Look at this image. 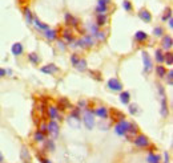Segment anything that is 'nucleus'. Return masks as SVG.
<instances>
[{"label":"nucleus","mask_w":173,"mask_h":163,"mask_svg":"<svg viewBox=\"0 0 173 163\" xmlns=\"http://www.w3.org/2000/svg\"><path fill=\"white\" fill-rule=\"evenodd\" d=\"M47 147H48V149H51V151H53V149H55L53 141H48V142H47Z\"/></svg>","instance_id":"43"},{"label":"nucleus","mask_w":173,"mask_h":163,"mask_svg":"<svg viewBox=\"0 0 173 163\" xmlns=\"http://www.w3.org/2000/svg\"><path fill=\"white\" fill-rule=\"evenodd\" d=\"M107 21H108V16L105 13H100V15H97V23H96V25L97 27H103V25H105L107 24Z\"/></svg>","instance_id":"18"},{"label":"nucleus","mask_w":173,"mask_h":163,"mask_svg":"<svg viewBox=\"0 0 173 163\" xmlns=\"http://www.w3.org/2000/svg\"><path fill=\"white\" fill-rule=\"evenodd\" d=\"M107 11H108V4H104V3H100V1H99V3H97V8H96V12H97V15L105 13Z\"/></svg>","instance_id":"23"},{"label":"nucleus","mask_w":173,"mask_h":163,"mask_svg":"<svg viewBox=\"0 0 173 163\" xmlns=\"http://www.w3.org/2000/svg\"><path fill=\"white\" fill-rule=\"evenodd\" d=\"M6 73H7L6 69H1V68H0V77H4V76H6Z\"/></svg>","instance_id":"48"},{"label":"nucleus","mask_w":173,"mask_h":163,"mask_svg":"<svg viewBox=\"0 0 173 163\" xmlns=\"http://www.w3.org/2000/svg\"><path fill=\"white\" fill-rule=\"evenodd\" d=\"M108 88H109L111 90H113V92H121V90H123V84H121L117 78H111V80L108 81Z\"/></svg>","instance_id":"5"},{"label":"nucleus","mask_w":173,"mask_h":163,"mask_svg":"<svg viewBox=\"0 0 173 163\" xmlns=\"http://www.w3.org/2000/svg\"><path fill=\"white\" fill-rule=\"evenodd\" d=\"M28 58H29V61H31V63H33V64H39V61H40V58H39V56L36 53H29L28 54Z\"/></svg>","instance_id":"34"},{"label":"nucleus","mask_w":173,"mask_h":163,"mask_svg":"<svg viewBox=\"0 0 173 163\" xmlns=\"http://www.w3.org/2000/svg\"><path fill=\"white\" fill-rule=\"evenodd\" d=\"M161 114L164 115H167L168 114V106H167V100H165V97H162V101H161Z\"/></svg>","instance_id":"33"},{"label":"nucleus","mask_w":173,"mask_h":163,"mask_svg":"<svg viewBox=\"0 0 173 163\" xmlns=\"http://www.w3.org/2000/svg\"><path fill=\"white\" fill-rule=\"evenodd\" d=\"M135 145L137 147H147L149 145V141H148V138L145 135H137L135 138Z\"/></svg>","instance_id":"7"},{"label":"nucleus","mask_w":173,"mask_h":163,"mask_svg":"<svg viewBox=\"0 0 173 163\" xmlns=\"http://www.w3.org/2000/svg\"><path fill=\"white\" fill-rule=\"evenodd\" d=\"M137 131H138V129H137V125H135V123H129V127H128V131H127V137L128 138H132V137H135L136 134H137Z\"/></svg>","instance_id":"16"},{"label":"nucleus","mask_w":173,"mask_h":163,"mask_svg":"<svg viewBox=\"0 0 173 163\" xmlns=\"http://www.w3.org/2000/svg\"><path fill=\"white\" fill-rule=\"evenodd\" d=\"M32 24H35V27L38 29H40V31H45V29H48L49 27L47 25V24H44V23H41L39 19H33V21H32Z\"/></svg>","instance_id":"20"},{"label":"nucleus","mask_w":173,"mask_h":163,"mask_svg":"<svg viewBox=\"0 0 173 163\" xmlns=\"http://www.w3.org/2000/svg\"><path fill=\"white\" fill-rule=\"evenodd\" d=\"M91 74H92L93 77L96 78V80H101V78L99 77V76H100V73H97V72H91Z\"/></svg>","instance_id":"44"},{"label":"nucleus","mask_w":173,"mask_h":163,"mask_svg":"<svg viewBox=\"0 0 173 163\" xmlns=\"http://www.w3.org/2000/svg\"><path fill=\"white\" fill-rule=\"evenodd\" d=\"M170 17H172V9H170V8H168L167 11H165V15L162 16V20H164V21H167V20H169Z\"/></svg>","instance_id":"39"},{"label":"nucleus","mask_w":173,"mask_h":163,"mask_svg":"<svg viewBox=\"0 0 173 163\" xmlns=\"http://www.w3.org/2000/svg\"><path fill=\"white\" fill-rule=\"evenodd\" d=\"M95 37L99 41H104L105 40V37H107V34H105V32H101V31H97V33L95 34Z\"/></svg>","instance_id":"35"},{"label":"nucleus","mask_w":173,"mask_h":163,"mask_svg":"<svg viewBox=\"0 0 173 163\" xmlns=\"http://www.w3.org/2000/svg\"><path fill=\"white\" fill-rule=\"evenodd\" d=\"M86 28H88V32H89L91 36H95V34L97 33V31H99V27L96 25V24H92V23L88 24V25H86Z\"/></svg>","instance_id":"27"},{"label":"nucleus","mask_w":173,"mask_h":163,"mask_svg":"<svg viewBox=\"0 0 173 163\" xmlns=\"http://www.w3.org/2000/svg\"><path fill=\"white\" fill-rule=\"evenodd\" d=\"M155 58L157 63H164V52L161 49H156L155 52Z\"/></svg>","instance_id":"25"},{"label":"nucleus","mask_w":173,"mask_h":163,"mask_svg":"<svg viewBox=\"0 0 173 163\" xmlns=\"http://www.w3.org/2000/svg\"><path fill=\"white\" fill-rule=\"evenodd\" d=\"M143 61H144V72L145 73H149L153 69V63L150 60V56L147 53V52H143Z\"/></svg>","instance_id":"4"},{"label":"nucleus","mask_w":173,"mask_h":163,"mask_svg":"<svg viewBox=\"0 0 173 163\" xmlns=\"http://www.w3.org/2000/svg\"><path fill=\"white\" fill-rule=\"evenodd\" d=\"M40 131L43 133V134H45V133H48V130H47V125H41V129Z\"/></svg>","instance_id":"45"},{"label":"nucleus","mask_w":173,"mask_h":163,"mask_svg":"<svg viewBox=\"0 0 173 163\" xmlns=\"http://www.w3.org/2000/svg\"><path fill=\"white\" fill-rule=\"evenodd\" d=\"M21 159H23L26 163H28L29 159H31V157H29V152H28V150H27V147H23V149H21Z\"/></svg>","instance_id":"31"},{"label":"nucleus","mask_w":173,"mask_h":163,"mask_svg":"<svg viewBox=\"0 0 173 163\" xmlns=\"http://www.w3.org/2000/svg\"><path fill=\"white\" fill-rule=\"evenodd\" d=\"M76 68H77V70H80V72H84L86 69V61L84 60V58H80L79 60V63L76 64Z\"/></svg>","instance_id":"29"},{"label":"nucleus","mask_w":173,"mask_h":163,"mask_svg":"<svg viewBox=\"0 0 173 163\" xmlns=\"http://www.w3.org/2000/svg\"><path fill=\"white\" fill-rule=\"evenodd\" d=\"M156 73H157V76L159 77H165L167 76V68L165 66H162V65H157L156 66Z\"/></svg>","instance_id":"22"},{"label":"nucleus","mask_w":173,"mask_h":163,"mask_svg":"<svg viewBox=\"0 0 173 163\" xmlns=\"http://www.w3.org/2000/svg\"><path fill=\"white\" fill-rule=\"evenodd\" d=\"M35 141H36V142H43L44 141V134L41 131H36L35 133Z\"/></svg>","instance_id":"36"},{"label":"nucleus","mask_w":173,"mask_h":163,"mask_svg":"<svg viewBox=\"0 0 173 163\" xmlns=\"http://www.w3.org/2000/svg\"><path fill=\"white\" fill-rule=\"evenodd\" d=\"M93 114L97 115V117H99V118H101V119H107L108 115H109V113H108L107 107L101 106V107H97V109H96L95 112H93Z\"/></svg>","instance_id":"8"},{"label":"nucleus","mask_w":173,"mask_h":163,"mask_svg":"<svg viewBox=\"0 0 173 163\" xmlns=\"http://www.w3.org/2000/svg\"><path fill=\"white\" fill-rule=\"evenodd\" d=\"M47 112H48V115L51 119H53V121L63 119V118L60 117V114H59V107H56V106H49V107L47 109Z\"/></svg>","instance_id":"6"},{"label":"nucleus","mask_w":173,"mask_h":163,"mask_svg":"<svg viewBox=\"0 0 173 163\" xmlns=\"http://www.w3.org/2000/svg\"><path fill=\"white\" fill-rule=\"evenodd\" d=\"M147 160H148V163H160V155H156V154H153V152H150V154L148 155Z\"/></svg>","instance_id":"26"},{"label":"nucleus","mask_w":173,"mask_h":163,"mask_svg":"<svg viewBox=\"0 0 173 163\" xmlns=\"http://www.w3.org/2000/svg\"><path fill=\"white\" fill-rule=\"evenodd\" d=\"M168 24H169V28H173V20H172V17H170L169 20H168Z\"/></svg>","instance_id":"49"},{"label":"nucleus","mask_w":173,"mask_h":163,"mask_svg":"<svg viewBox=\"0 0 173 163\" xmlns=\"http://www.w3.org/2000/svg\"><path fill=\"white\" fill-rule=\"evenodd\" d=\"M86 106V101H80V102H79V107H85Z\"/></svg>","instance_id":"47"},{"label":"nucleus","mask_w":173,"mask_h":163,"mask_svg":"<svg viewBox=\"0 0 173 163\" xmlns=\"http://www.w3.org/2000/svg\"><path fill=\"white\" fill-rule=\"evenodd\" d=\"M68 123L71 126H73L75 129H79V125H80V118L79 117H75V115H69L68 117Z\"/></svg>","instance_id":"17"},{"label":"nucleus","mask_w":173,"mask_h":163,"mask_svg":"<svg viewBox=\"0 0 173 163\" xmlns=\"http://www.w3.org/2000/svg\"><path fill=\"white\" fill-rule=\"evenodd\" d=\"M65 23H67V25H73V27H77L79 20L76 19L75 16H72L71 13H67V15H65Z\"/></svg>","instance_id":"15"},{"label":"nucleus","mask_w":173,"mask_h":163,"mask_svg":"<svg viewBox=\"0 0 173 163\" xmlns=\"http://www.w3.org/2000/svg\"><path fill=\"white\" fill-rule=\"evenodd\" d=\"M57 46L61 49V51H65V45H64L63 41H59V45H57Z\"/></svg>","instance_id":"46"},{"label":"nucleus","mask_w":173,"mask_h":163,"mask_svg":"<svg viewBox=\"0 0 173 163\" xmlns=\"http://www.w3.org/2000/svg\"><path fill=\"white\" fill-rule=\"evenodd\" d=\"M135 39H136L137 41H140V43H143V41H145V40L148 39V34L145 33L144 31H137V32L135 33Z\"/></svg>","instance_id":"19"},{"label":"nucleus","mask_w":173,"mask_h":163,"mask_svg":"<svg viewBox=\"0 0 173 163\" xmlns=\"http://www.w3.org/2000/svg\"><path fill=\"white\" fill-rule=\"evenodd\" d=\"M23 51H24V48H23V45H21L20 43H15L13 45H12V48H11V52H12L13 56H20V54L23 53Z\"/></svg>","instance_id":"13"},{"label":"nucleus","mask_w":173,"mask_h":163,"mask_svg":"<svg viewBox=\"0 0 173 163\" xmlns=\"http://www.w3.org/2000/svg\"><path fill=\"white\" fill-rule=\"evenodd\" d=\"M138 17H140L143 21H145V23H150V21H152V15H150L149 11H147V9H141V11L138 12Z\"/></svg>","instance_id":"10"},{"label":"nucleus","mask_w":173,"mask_h":163,"mask_svg":"<svg viewBox=\"0 0 173 163\" xmlns=\"http://www.w3.org/2000/svg\"><path fill=\"white\" fill-rule=\"evenodd\" d=\"M97 1H100V3H104V4H109L111 0H97Z\"/></svg>","instance_id":"50"},{"label":"nucleus","mask_w":173,"mask_h":163,"mask_svg":"<svg viewBox=\"0 0 173 163\" xmlns=\"http://www.w3.org/2000/svg\"><path fill=\"white\" fill-rule=\"evenodd\" d=\"M79 60H80V57H79V54H77V53H73L72 56H71V63H72L73 66H75L76 64L79 63Z\"/></svg>","instance_id":"38"},{"label":"nucleus","mask_w":173,"mask_h":163,"mask_svg":"<svg viewBox=\"0 0 173 163\" xmlns=\"http://www.w3.org/2000/svg\"><path fill=\"white\" fill-rule=\"evenodd\" d=\"M162 32H164V29H162L161 27H156V28L153 29V33H155L156 36H161Z\"/></svg>","instance_id":"42"},{"label":"nucleus","mask_w":173,"mask_h":163,"mask_svg":"<svg viewBox=\"0 0 173 163\" xmlns=\"http://www.w3.org/2000/svg\"><path fill=\"white\" fill-rule=\"evenodd\" d=\"M24 16H26V20L28 24H32V21H33V16H32V12L29 8H26L24 9Z\"/></svg>","instance_id":"28"},{"label":"nucleus","mask_w":173,"mask_h":163,"mask_svg":"<svg viewBox=\"0 0 173 163\" xmlns=\"http://www.w3.org/2000/svg\"><path fill=\"white\" fill-rule=\"evenodd\" d=\"M164 61L167 63V65H172L173 64V54L170 53V52H167V53H164Z\"/></svg>","instance_id":"32"},{"label":"nucleus","mask_w":173,"mask_h":163,"mask_svg":"<svg viewBox=\"0 0 173 163\" xmlns=\"http://www.w3.org/2000/svg\"><path fill=\"white\" fill-rule=\"evenodd\" d=\"M123 8H124L125 11H128V12L132 11V4H130V1H128V0H124V3H123Z\"/></svg>","instance_id":"37"},{"label":"nucleus","mask_w":173,"mask_h":163,"mask_svg":"<svg viewBox=\"0 0 173 163\" xmlns=\"http://www.w3.org/2000/svg\"><path fill=\"white\" fill-rule=\"evenodd\" d=\"M83 121L84 125L88 130H92L93 126H95V114H93L92 110H85L83 114Z\"/></svg>","instance_id":"1"},{"label":"nucleus","mask_w":173,"mask_h":163,"mask_svg":"<svg viewBox=\"0 0 173 163\" xmlns=\"http://www.w3.org/2000/svg\"><path fill=\"white\" fill-rule=\"evenodd\" d=\"M167 81H168V85H172V84H173V72H172V70L168 72Z\"/></svg>","instance_id":"40"},{"label":"nucleus","mask_w":173,"mask_h":163,"mask_svg":"<svg viewBox=\"0 0 173 163\" xmlns=\"http://www.w3.org/2000/svg\"><path fill=\"white\" fill-rule=\"evenodd\" d=\"M47 130H48V134H51L53 138H57V135H59V125H57V122L56 121H53V119H51V122L47 125Z\"/></svg>","instance_id":"3"},{"label":"nucleus","mask_w":173,"mask_h":163,"mask_svg":"<svg viewBox=\"0 0 173 163\" xmlns=\"http://www.w3.org/2000/svg\"><path fill=\"white\" fill-rule=\"evenodd\" d=\"M44 36H45L49 41H53V40H56V39H57V32H56L55 29L48 28V29H45V31H44Z\"/></svg>","instance_id":"11"},{"label":"nucleus","mask_w":173,"mask_h":163,"mask_svg":"<svg viewBox=\"0 0 173 163\" xmlns=\"http://www.w3.org/2000/svg\"><path fill=\"white\" fill-rule=\"evenodd\" d=\"M59 107H60L61 110H65V109L72 107V106H71V103H69V101L67 100V98H60V100H59Z\"/></svg>","instance_id":"21"},{"label":"nucleus","mask_w":173,"mask_h":163,"mask_svg":"<svg viewBox=\"0 0 173 163\" xmlns=\"http://www.w3.org/2000/svg\"><path fill=\"white\" fill-rule=\"evenodd\" d=\"M138 112V107H137V105H129V113L130 114H136V113Z\"/></svg>","instance_id":"41"},{"label":"nucleus","mask_w":173,"mask_h":163,"mask_svg":"<svg viewBox=\"0 0 173 163\" xmlns=\"http://www.w3.org/2000/svg\"><path fill=\"white\" fill-rule=\"evenodd\" d=\"M172 44H173L172 36H170V34L164 36V39H162V48H164L165 51H169V49L172 48Z\"/></svg>","instance_id":"12"},{"label":"nucleus","mask_w":173,"mask_h":163,"mask_svg":"<svg viewBox=\"0 0 173 163\" xmlns=\"http://www.w3.org/2000/svg\"><path fill=\"white\" fill-rule=\"evenodd\" d=\"M83 44H84V48H91V46L95 45V39L91 34H86V36L83 37Z\"/></svg>","instance_id":"14"},{"label":"nucleus","mask_w":173,"mask_h":163,"mask_svg":"<svg viewBox=\"0 0 173 163\" xmlns=\"http://www.w3.org/2000/svg\"><path fill=\"white\" fill-rule=\"evenodd\" d=\"M41 72L45 73V74H53V73L59 72V68L55 64H48V65H44L43 68H41Z\"/></svg>","instance_id":"9"},{"label":"nucleus","mask_w":173,"mask_h":163,"mask_svg":"<svg viewBox=\"0 0 173 163\" xmlns=\"http://www.w3.org/2000/svg\"><path fill=\"white\" fill-rule=\"evenodd\" d=\"M41 163H52V162H51V160H48V159H43V160H41Z\"/></svg>","instance_id":"51"},{"label":"nucleus","mask_w":173,"mask_h":163,"mask_svg":"<svg viewBox=\"0 0 173 163\" xmlns=\"http://www.w3.org/2000/svg\"><path fill=\"white\" fill-rule=\"evenodd\" d=\"M3 160H4V157H3V154H1V152H0V163L3 162Z\"/></svg>","instance_id":"52"},{"label":"nucleus","mask_w":173,"mask_h":163,"mask_svg":"<svg viewBox=\"0 0 173 163\" xmlns=\"http://www.w3.org/2000/svg\"><path fill=\"white\" fill-rule=\"evenodd\" d=\"M63 37L65 39V41L69 44L73 41V37H72V34H71V32H69V29H64L63 31Z\"/></svg>","instance_id":"30"},{"label":"nucleus","mask_w":173,"mask_h":163,"mask_svg":"<svg viewBox=\"0 0 173 163\" xmlns=\"http://www.w3.org/2000/svg\"><path fill=\"white\" fill-rule=\"evenodd\" d=\"M129 100H130V94L128 92H121V94H120V101L124 105H128L129 103Z\"/></svg>","instance_id":"24"},{"label":"nucleus","mask_w":173,"mask_h":163,"mask_svg":"<svg viewBox=\"0 0 173 163\" xmlns=\"http://www.w3.org/2000/svg\"><path fill=\"white\" fill-rule=\"evenodd\" d=\"M128 127H129V122H127L125 119H121L120 122L115 126V131L117 135H121V137H123V135L127 134Z\"/></svg>","instance_id":"2"}]
</instances>
